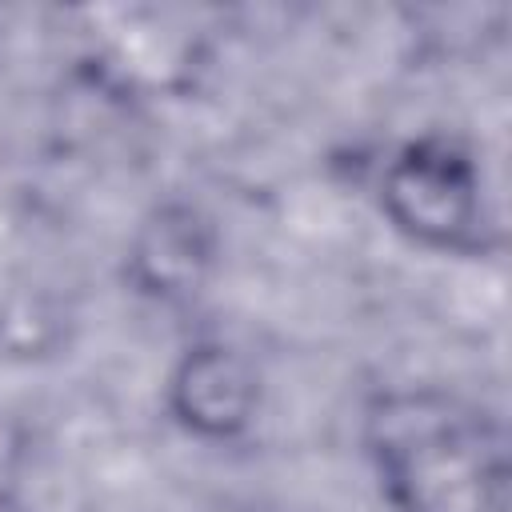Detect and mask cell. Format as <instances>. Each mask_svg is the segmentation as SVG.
Wrapping results in <instances>:
<instances>
[{
	"label": "cell",
	"instance_id": "1",
	"mask_svg": "<svg viewBox=\"0 0 512 512\" xmlns=\"http://www.w3.org/2000/svg\"><path fill=\"white\" fill-rule=\"evenodd\" d=\"M364 448L392 512H508V436L444 388H392L364 408Z\"/></svg>",
	"mask_w": 512,
	"mask_h": 512
},
{
	"label": "cell",
	"instance_id": "2",
	"mask_svg": "<svg viewBox=\"0 0 512 512\" xmlns=\"http://www.w3.org/2000/svg\"><path fill=\"white\" fill-rule=\"evenodd\" d=\"M380 208L396 232L436 252H476L488 232L480 160L452 136H416L380 168Z\"/></svg>",
	"mask_w": 512,
	"mask_h": 512
},
{
	"label": "cell",
	"instance_id": "3",
	"mask_svg": "<svg viewBox=\"0 0 512 512\" xmlns=\"http://www.w3.org/2000/svg\"><path fill=\"white\" fill-rule=\"evenodd\" d=\"M164 400L172 420L196 440H236L252 428L264 380L248 352L224 340H200L168 372Z\"/></svg>",
	"mask_w": 512,
	"mask_h": 512
},
{
	"label": "cell",
	"instance_id": "4",
	"mask_svg": "<svg viewBox=\"0 0 512 512\" xmlns=\"http://www.w3.org/2000/svg\"><path fill=\"white\" fill-rule=\"evenodd\" d=\"M216 260L220 232L208 212L188 200H164L132 228L124 248V280L144 300L180 304L212 280Z\"/></svg>",
	"mask_w": 512,
	"mask_h": 512
},
{
	"label": "cell",
	"instance_id": "5",
	"mask_svg": "<svg viewBox=\"0 0 512 512\" xmlns=\"http://www.w3.org/2000/svg\"><path fill=\"white\" fill-rule=\"evenodd\" d=\"M68 336L64 312L48 296H12L0 308V356L36 360L52 356Z\"/></svg>",
	"mask_w": 512,
	"mask_h": 512
},
{
	"label": "cell",
	"instance_id": "6",
	"mask_svg": "<svg viewBox=\"0 0 512 512\" xmlns=\"http://www.w3.org/2000/svg\"><path fill=\"white\" fill-rule=\"evenodd\" d=\"M24 468H28V432L16 416L0 412V500H16Z\"/></svg>",
	"mask_w": 512,
	"mask_h": 512
},
{
	"label": "cell",
	"instance_id": "7",
	"mask_svg": "<svg viewBox=\"0 0 512 512\" xmlns=\"http://www.w3.org/2000/svg\"><path fill=\"white\" fill-rule=\"evenodd\" d=\"M0 512H28L20 500H0Z\"/></svg>",
	"mask_w": 512,
	"mask_h": 512
}]
</instances>
